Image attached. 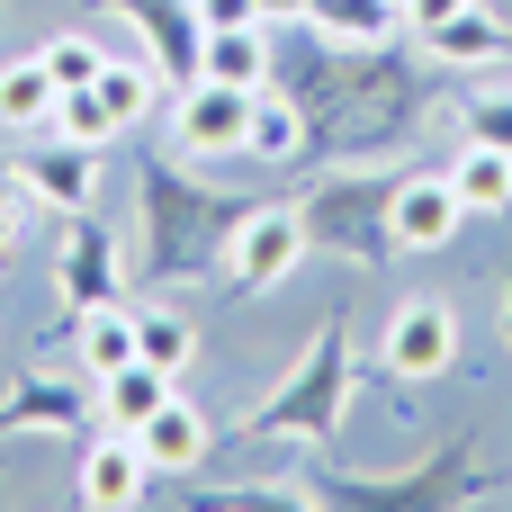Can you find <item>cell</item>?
I'll return each mask as SVG.
<instances>
[{"label": "cell", "mask_w": 512, "mask_h": 512, "mask_svg": "<svg viewBox=\"0 0 512 512\" xmlns=\"http://www.w3.org/2000/svg\"><path fill=\"white\" fill-rule=\"evenodd\" d=\"M54 144H108L117 126H108V108H99V90H63V108H54V126H45Z\"/></svg>", "instance_id": "ac0fdd59"}, {"label": "cell", "mask_w": 512, "mask_h": 512, "mask_svg": "<svg viewBox=\"0 0 512 512\" xmlns=\"http://www.w3.org/2000/svg\"><path fill=\"white\" fill-rule=\"evenodd\" d=\"M144 477H153V459L135 450V432H108V441L81 450V504H90V512L144 504Z\"/></svg>", "instance_id": "5b68a950"}, {"label": "cell", "mask_w": 512, "mask_h": 512, "mask_svg": "<svg viewBox=\"0 0 512 512\" xmlns=\"http://www.w3.org/2000/svg\"><path fill=\"white\" fill-rule=\"evenodd\" d=\"M135 450H144L153 468H198V450H207V423H198L180 396H162V405L135 423Z\"/></svg>", "instance_id": "ba28073f"}, {"label": "cell", "mask_w": 512, "mask_h": 512, "mask_svg": "<svg viewBox=\"0 0 512 512\" xmlns=\"http://www.w3.org/2000/svg\"><path fill=\"white\" fill-rule=\"evenodd\" d=\"M198 72H207V81H234V90H270V45H261V27H207Z\"/></svg>", "instance_id": "30bf717a"}, {"label": "cell", "mask_w": 512, "mask_h": 512, "mask_svg": "<svg viewBox=\"0 0 512 512\" xmlns=\"http://www.w3.org/2000/svg\"><path fill=\"white\" fill-rule=\"evenodd\" d=\"M297 144H306V126H297V108H288L279 90H261V99H252V144H243V153H261V162H288Z\"/></svg>", "instance_id": "9a60e30c"}, {"label": "cell", "mask_w": 512, "mask_h": 512, "mask_svg": "<svg viewBox=\"0 0 512 512\" xmlns=\"http://www.w3.org/2000/svg\"><path fill=\"white\" fill-rule=\"evenodd\" d=\"M63 297H72V306H108V243H99V234H81L72 270H63Z\"/></svg>", "instance_id": "d6986e66"}, {"label": "cell", "mask_w": 512, "mask_h": 512, "mask_svg": "<svg viewBox=\"0 0 512 512\" xmlns=\"http://www.w3.org/2000/svg\"><path fill=\"white\" fill-rule=\"evenodd\" d=\"M225 261H234L243 288H279V279L306 261V216H297V207H261V216H243Z\"/></svg>", "instance_id": "3957f363"}, {"label": "cell", "mask_w": 512, "mask_h": 512, "mask_svg": "<svg viewBox=\"0 0 512 512\" xmlns=\"http://www.w3.org/2000/svg\"><path fill=\"white\" fill-rule=\"evenodd\" d=\"M36 54H45V72H54V81H63V90H90V81H99V72H108V54H99V45H90V36H45V45H36Z\"/></svg>", "instance_id": "e0dca14e"}, {"label": "cell", "mask_w": 512, "mask_h": 512, "mask_svg": "<svg viewBox=\"0 0 512 512\" xmlns=\"http://www.w3.org/2000/svg\"><path fill=\"white\" fill-rule=\"evenodd\" d=\"M468 135L512 153V90H504V99H495V90H477V99H468Z\"/></svg>", "instance_id": "ffe728a7"}, {"label": "cell", "mask_w": 512, "mask_h": 512, "mask_svg": "<svg viewBox=\"0 0 512 512\" xmlns=\"http://www.w3.org/2000/svg\"><path fill=\"white\" fill-rule=\"evenodd\" d=\"M423 45H432L441 63H486V54H504V18L468 0V9H450L441 27H423Z\"/></svg>", "instance_id": "7c38bea8"}, {"label": "cell", "mask_w": 512, "mask_h": 512, "mask_svg": "<svg viewBox=\"0 0 512 512\" xmlns=\"http://www.w3.org/2000/svg\"><path fill=\"white\" fill-rule=\"evenodd\" d=\"M72 351H81V378L99 387V378H117L126 360H144V342H135V315L108 297V306H81V333H72Z\"/></svg>", "instance_id": "52a82bcc"}, {"label": "cell", "mask_w": 512, "mask_h": 512, "mask_svg": "<svg viewBox=\"0 0 512 512\" xmlns=\"http://www.w3.org/2000/svg\"><path fill=\"white\" fill-rule=\"evenodd\" d=\"M252 99L261 90H234V81H189L180 90V108H171V126H180V144L189 153H243L252 144Z\"/></svg>", "instance_id": "6da1fadb"}, {"label": "cell", "mask_w": 512, "mask_h": 512, "mask_svg": "<svg viewBox=\"0 0 512 512\" xmlns=\"http://www.w3.org/2000/svg\"><path fill=\"white\" fill-rule=\"evenodd\" d=\"M459 216H468V198H459L450 180H405V189L387 198V234H396L405 252H441V243L459 234Z\"/></svg>", "instance_id": "277c9868"}, {"label": "cell", "mask_w": 512, "mask_h": 512, "mask_svg": "<svg viewBox=\"0 0 512 512\" xmlns=\"http://www.w3.org/2000/svg\"><path fill=\"white\" fill-rule=\"evenodd\" d=\"M27 180H36V189H54V198H81V180H90V171H81V162H54V171H45V162H36V171H27Z\"/></svg>", "instance_id": "7402d4cb"}, {"label": "cell", "mask_w": 512, "mask_h": 512, "mask_svg": "<svg viewBox=\"0 0 512 512\" xmlns=\"http://www.w3.org/2000/svg\"><path fill=\"white\" fill-rule=\"evenodd\" d=\"M135 342H144V360H153V369H171V378L198 360V333H189L180 315H135Z\"/></svg>", "instance_id": "2e32d148"}, {"label": "cell", "mask_w": 512, "mask_h": 512, "mask_svg": "<svg viewBox=\"0 0 512 512\" xmlns=\"http://www.w3.org/2000/svg\"><path fill=\"white\" fill-rule=\"evenodd\" d=\"M450 360H459V315L441 297H405L387 315V369L396 378H441Z\"/></svg>", "instance_id": "7a4b0ae2"}, {"label": "cell", "mask_w": 512, "mask_h": 512, "mask_svg": "<svg viewBox=\"0 0 512 512\" xmlns=\"http://www.w3.org/2000/svg\"><path fill=\"white\" fill-rule=\"evenodd\" d=\"M450 189H459L477 216H512V153H504V144H477V135H468V153L450 162Z\"/></svg>", "instance_id": "9c48e42d"}, {"label": "cell", "mask_w": 512, "mask_h": 512, "mask_svg": "<svg viewBox=\"0 0 512 512\" xmlns=\"http://www.w3.org/2000/svg\"><path fill=\"white\" fill-rule=\"evenodd\" d=\"M189 9H198V27H270L261 0H189Z\"/></svg>", "instance_id": "44dd1931"}, {"label": "cell", "mask_w": 512, "mask_h": 512, "mask_svg": "<svg viewBox=\"0 0 512 512\" xmlns=\"http://www.w3.org/2000/svg\"><path fill=\"white\" fill-rule=\"evenodd\" d=\"M90 90H99V108H108L117 135H135V126L153 117V63H117V54H108V72H99Z\"/></svg>", "instance_id": "5bb4252c"}, {"label": "cell", "mask_w": 512, "mask_h": 512, "mask_svg": "<svg viewBox=\"0 0 512 512\" xmlns=\"http://www.w3.org/2000/svg\"><path fill=\"white\" fill-rule=\"evenodd\" d=\"M162 396H180V378H171V369H153V360H126L117 378H99V405H108V423H117V432H135Z\"/></svg>", "instance_id": "8fae6325"}, {"label": "cell", "mask_w": 512, "mask_h": 512, "mask_svg": "<svg viewBox=\"0 0 512 512\" xmlns=\"http://www.w3.org/2000/svg\"><path fill=\"white\" fill-rule=\"evenodd\" d=\"M315 0H261V18H306Z\"/></svg>", "instance_id": "cb8c5ba5"}, {"label": "cell", "mask_w": 512, "mask_h": 512, "mask_svg": "<svg viewBox=\"0 0 512 512\" xmlns=\"http://www.w3.org/2000/svg\"><path fill=\"white\" fill-rule=\"evenodd\" d=\"M306 27H315L324 45H378V36L396 27V0H315Z\"/></svg>", "instance_id": "4fadbf2b"}, {"label": "cell", "mask_w": 512, "mask_h": 512, "mask_svg": "<svg viewBox=\"0 0 512 512\" xmlns=\"http://www.w3.org/2000/svg\"><path fill=\"white\" fill-rule=\"evenodd\" d=\"M54 108H63V81L45 72V54L0 63V126H9V135H45V126H54Z\"/></svg>", "instance_id": "8992f818"}, {"label": "cell", "mask_w": 512, "mask_h": 512, "mask_svg": "<svg viewBox=\"0 0 512 512\" xmlns=\"http://www.w3.org/2000/svg\"><path fill=\"white\" fill-rule=\"evenodd\" d=\"M450 9H468V0H405V18H414V27H441Z\"/></svg>", "instance_id": "603a6c76"}]
</instances>
